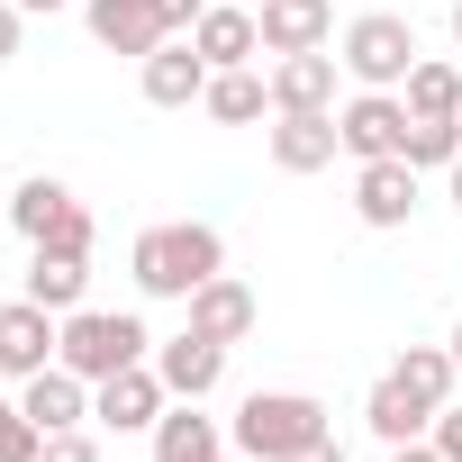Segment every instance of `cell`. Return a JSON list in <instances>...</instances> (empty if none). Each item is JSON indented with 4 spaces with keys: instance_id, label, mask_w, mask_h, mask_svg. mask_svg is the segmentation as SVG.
Returning <instances> with one entry per match:
<instances>
[{
    "instance_id": "34",
    "label": "cell",
    "mask_w": 462,
    "mask_h": 462,
    "mask_svg": "<svg viewBox=\"0 0 462 462\" xmlns=\"http://www.w3.org/2000/svg\"><path fill=\"white\" fill-rule=\"evenodd\" d=\"M444 345H453V372H462V318H453V336H444Z\"/></svg>"
},
{
    "instance_id": "29",
    "label": "cell",
    "mask_w": 462,
    "mask_h": 462,
    "mask_svg": "<svg viewBox=\"0 0 462 462\" xmlns=\"http://www.w3.org/2000/svg\"><path fill=\"white\" fill-rule=\"evenodd\" d=\"M199 10H208V0H154V19H163L172 37H190V28H199Z\"/></svg>"
},
{
    "instance_id": "25",
    "label": "cell",
    "mask_w": 462,
    "mask_h": 462,
    "mask_svg": "<svg viewBox=\"0 0 462 462\" xmlns=\"http://www.w3.org/2000/svg\"><path fill=\"white\" fill-rule=\"evenodd\" d=\"M399 163H417V172H453V163H462V118H408Z\"/></svg>"
},
{
    "instance_id": "22",
    "label": "cell",
    "mask_w": 462,
    "mask_h": 462,
    "mask_svg": "<svg viewBox=\"0 0 462 462\" xmlns=\"http://www.w3.org/2000/svg\"><path fill=\"white\" fill-rule=\"evenodd\" d=\"M64 208H73V190H64L55 172H28V181L10 190V226H19L28 245H46V236H55V226H64Z\"/></svg>"
},
{
    "instance_id": "37",
    "label": "cell",
    "mask_w": 462,
    "mask_h": 462,
    "mask_svg": "<svg viewBox=\"0 0 462 462\" xmlns=\"http://www.w3.org/2000/svg\"><path fill=\"white\" fill-rule=\"evenodd\" d=\"M0 226H10V190H0Z\"/></svg>"
},
{
    "instance_id": "24",
    "label": "cell",
    "mask_w": 462,
    "mask_h": 462,
    "mask_svg": "<svg viewBox=\"0 0 462 462\" xmlns=\"http://www.w3.org/2000/svg\"><path fill=\"white\" fill-rule=\"evenodd\" d=\"M390 381H408V390H417V399H426V408H444V399H453V381H462V372H453V345H408V354H399V363H390Z\"/></svg>"
},
{
    "instance_id": "6",
    "label": "cell",
    "mask_w": 462,
    "mask_h": 462,
    "mask_svg": "<svg viewBox=\"0 0 462 462\" xmlns=\"http://www.w3.org/2000/svg\"><path fill=\"white\" fill-rule=\"evenodd\" d=\"M336 136H345L354 163H381V154H399V136H408V100H399V91H354V100L336 109Z\"/></svg>"
},
{
    "instance_id": "11",
    "label": "cell",
    "mask_w": 462,
    "mask_h": 462,
    "mask_svg": "<svg viewBox=\"0 0 462 462\" xmlns=\"http://www.w3.org/2000/svg\"><path fill=\"white\" fill-rule=\"evenodd\" d=\"M354 217H363V226H408V217H417V163H399V154L363 163V172H354Z\"/></svg>"
},
{
    "instance_id": "17",
    "label": "cell",
    "mask_w": 462,
    "mask_h": 462,
    "mask_svg": "<svg viewBox=\"0 0 462 462\" xmlns=\"http://www.w3.org/2000/svg\"><path fill=\"white\" fill-rule=\"evenodd\" d=\"M336 55L309 46V55H273V109H336Z\"/></svg>"
},
{
    "instance_id": "14",
    "label": "cell",
    "mask_w": 462,
    "mask_h": 462,
    "mask_svg": "<svg viewBox=\"0 0 462 462\" xmlns=\"http://www.w3.org/2000/svg\"><path fill=\"white\" fill-rule=\"evenodd\" d=\"M19 408H28L46 435H64V426H82V417H91V381H82L73 363H46V372H28V381H19Z\"/></svg>"
},
{
    "instance_id": "13",
    "label": "cell",
    "mask_w": 462,
    "mask_h": 462,
    "mask_svg": "<svg viewBox=\"0 0 462 462\" xmlns=\"http://www.w3.org/2000/svg\"><path fill=\"white\" fill-rule=\"evenodd\" d=\"M181 309H190V327H199V336H217V345H245V336H254V318H263V300H254V291H245L236 273L199 282V291H190Z\"/></svg>"
},
{
    "instance_id": "1",
    "label": "cell",
    "mask_w": 462,
    "mask_h": 462,
    "mask_svg": "<svg viewBox=\"0 0 462 462\" xmlns=\"http://www.w3.org/2000/svg\"><path fill=\"white\" fill-rule=\"evenodd\" d=\"M127 273H136L145 300H190L199 282L226 273V236H217L208 217H163V226H145V236H136Z\"/></svg>"
},
{
    "instance_id": "3",
    "label": "cell",
    "mask_w": 462,
    "mask_h": 462,
    "mask_svg": "<svg viewBox=\"0 0 462 462\" xmlns=\"http://www.w3.org/2000/svg\"><path fill=\"white\" fill-rule=\"evenodd\" d=\"M55 363H73L82 381H109V372H127V363H154V336H145V318H127V309H73Z\"/></svg>"
},
{
    "instance_id": "7",
    "label": "cell",
    "mask_w": 462,
    "mask_h": 462,
    "mask_svg": "<svg viewBox=\"0 0 462 462\" xmlns=\"http://www.w3.org/2000/svg\"><path fill=\"white\" fill-rule=\"evenodd\" d=\"M263 145H273V163H282V172H327V163L345 154V136H336V109H273Z\"/></svg>"
},
{
    "instance_id": "15",
    "label": "cell",
    "mask_w": 462,
    "mask_h": 462,
    "mask_svg": "<svg viewBox=\"0 0 462 462\" xmlns=\"http://www.w3.org/2000/svg\"><path fill=\"white\" fill-rule=\"evenodd\" d=\"M82 19H91V37H100L109 55H136V64L172 37V28L154 19V0H82Z\"/></svg>"
},
{
    "instance_id": "21",
    "label": "cell",
    "mask_w": 462,
    "mask_h": 462,
    "mask_svg": "<svg viewBox=\"0 0 462 462\" xmlns=\"http://www.w3.org/2000/svg\"><path fill=\"white\" fill-rule=\"evenodd\" d=\"M82 291H91V254H28V300H37V309L73 318Z\"/></svg>"
},
{
    "instance_id": "40",
    "label": "cell",
    "mask_w": 462,
    "mask_h": 462,
    "mask_svg": "<svg viewBox=\"0 0 462 462\" xmlns=\"http://www.w3.org/2000/svg\"><path fill=\"white\" fill-rule=\"evenodd\" d=\"M245 10H263V0H245Z\"/></svg>"
},
{
    "instance_id": "23",
    "label": "cell",
    "mask_w": 462,
    "mask_h": 462,
    "mask_svg": "<svg viewBox=\"0 0 462 462\" xmlns=\"http://www.w3.org/2000/svg\"><path fill=\"white\" fill-rule=\"evenodd\" d=\"M399 100H408V118H462V73L444 55H417V73L399 82Z\"/></svg>"
},
{
    "instance_id": "26",
    "label": "cell",
    "mask_w": 462,
    "mask_h": 462,
    "mask_svg": "<svg viewBox=\"0 0 462 462\" xmlns=\"http://www.w3.org/2000/svg\"><path fill=\"white\" fill-rule=\"evenodd\" d=\"M37 453H46V426L19 399H0V462H37Z\"/></svg>"
},
{
    "instance_id": "39",
    "label": "cell",
    "mask_w": 462,
    "mask_h": 462,
    "mask_svg": "<svg viewBox=\"0 0 462 462\" xmlns=\"http://www.w3.org/2000/svg\"><path fill=\"white\" fill-rule=\"evenodd\" d=\"M0 381H10V363H0Z\"/></svg>"
},
{
    "instance_id": "9",
    "label": "cell",
    "mask_w": 462,
    "mask_h": 462,
    "mask_svg": "<svg viewBox=\"0 0 462 462\" xmlns=\"http://www.w3.org/2000/svg\"><path fill=\"white\" fill-rule=\"evenodd\" d=\"M190 46L208 55V73L254 64V55H263V19L245 10V0H208V10H199V28H190Z\"/></svg>"
},
{
    "instance_id": "19",
    "label": "cell",
    "mask_w": 462,
    "mask_h": 462,
    "mask_svg": "<svg viewBox=\"0 0 462 462\" xmlns=\"http://www.w3.org/2000/svg\"><path fill=\"white\" fill-rule=\"evenodd\" d=\"M363 426H372L381 444H417V435L435 426V408H426L408 381H390V372H381V381H372V399H363Z\"/></svg>"
},
{
    "instance_id": "32",
    "label": "cell",
    "mask_w": 462,
    "mask_h": 462,
    "mask_svg": "<svg viewBox=\"0 0 462 462\" xmlns=\"http://www.w3.org/2000/svg\"><path fill=\"white\" fill-rule=\"evenodd\" d=\"M390 462H444V453H435V435H417V444H390Z\"/></svg>"
},
{
    "instance_id": "33",
    "label": "cell",
    "mask_w": 462,
    "mask_h": 462,
    "mask_svg": "<svg viewBox=\"0 0 462 462\" xmlns=\"http://www.w3.org/2000/svg\"><path fill=\"white\" fill-rule=\"evenodd\" d=\"M19 10H28V19H37V10H73V0H19Z\"/></svg>"
},
{
    "instance_id": "30",
    "label": "cell",
    "mask_w": 462,
    "mask_h": 462,
    "mask_svg": "<svg viewBox=\"0 0 462 462\" xmlns=\"http://www.w3.org/2000/svg\"><path fill=\"white\" fill-rule=\"evenodd\" d=\"M19 28H28V10H19V0H0V64L19 55Z\"/></svg>"
},
{
    "instance_id": "20",
    "label": "cell",
    "mask_w": 462,
    "mask_h": 462,
    "mask_svg": "<svg viewBox=\"0 0 462 462\" xmlns=\"http://www.w3.org/2000/svg\"><path fill=\"white\" fill-rule=\"evenodd\" d=\"M217 453H226V435H217V417H199V399L154 417V462H217Z\"/></svg>"
},
{
    "instance_id": "18",
    "label": "cell",
    "mask_w": 462,
    "mask_h": 462,
    "mask_svg": "<svg viewBox=\"0 0 462 462\" xmlns=\"http://www.w3.org/2000/svg\"><path fill=\"white\" fill-rule=\"evenodd\" d=\"M199 109H208L217 127H254V118L273 109V73H254V64H226V73H208Z\"/></svg>"
},
{
    "instance_id": "4",
    "label": "cell",
    "mask_w": 462,
    "mask_h": 462,
    "mask_svg": "<svg viewBox=\"0 0 462 462\" xmlns=\"http://www.w3.org/2000/svg\"><path fill=\"white\" fill-rule=\"evenodd\" d=\"M336 64H345L363 91H399V82L417 73V28H408L399 10H363V19L336 37Z\"/></svg>"
},
{
    "instance_id": "36",
    "label": "cell",
    "mask_w": 462,
    "mask_h": 462,
    "mask_svg": "<svg viewBox=\"0 0 462 462\" xmlns=\"http://www.w3.org/2000/svg\"><path fill=\"white\" fill-rule=\"evenodd\" d=\"M453 46H462V0H453Z\"/></svg>"
},
{
    "instance_id": "8",
    "label": "cell",
    "mask_w": 462,
    "mask_h": 462,
    "mask_svg": "<svg viewBox=\"0 0 462 462\" xmlns=\"http://www.w3.org/2000/svg\"><path fill=\"white\" fill-rule=\"evenodd\" d=\"M55 354H64V318H55V309H37V300L19 291L10 309H0V363H10V381L46 372Z\"/></svg>"
},
{
    "instance_id": "5",
    "label": "cell",
    "mask_w": 462,
    "mask_h": 462,
    "mask_svg": "<svg viewBox=\"0 0 462 462\" xmlns=\"http://www.w3.org/2000/svg\"><path fill=\"white\" fill-rule=\"evenodd\" d=\"M163 408H172V390H163V372H154V363H127V372L91 381V417H100L109 435H145Z\"/></svg>"
},
{
    "instance_id": "12",
    "label": "cell",
    "mask_w": 462,
    "mask_h": 462,
    "mask_svg": "<svg viewBox=\"0 0 462 462\" xmlns=\"http://www.w3.org/2000/svg\"><path fill=\"white\" fill-rule=\"evenodd\" d=\"M154 372H163V390H172V399H208V390L226 381V345H217V336H199V327H181L172 345H154Z\"/></svg>"
},
{
    "instance_id": "38",
    "label": "cell",
    "mask_w": 462,
    "mask_h": 462,
    "mask_svg": "<svg viewBox=\"0 0 462 462\" xmlns=\"http://www.w3.org/2000/svg\"><path fill=\"white\" fill-rule=\"evenodd\" d=\"M217 462H245V453H217Z\"/></svg>"
},
{
    "instance_id": "28",
    "label": "cell",
    "mask_w": 462,
    "mask_h": 462,
    "mask_svg": "<svg viewBox=\"0 0 462 462\" xmlns=\"http://www.w3.org/2000/svg\"><path fill=\"white\" fill-rule=\"evenodd\" d=\"M426 435H435V453H444V462H462V399H444Z\"/></svg>"
},
{
    "instance_id": "27",
    "label": "cell",
    "mask_w": 462,
    "mask_h": 462,
    "mask_svg": "<svg viewBox=\"0 0 462 462\" xmlns=\"http://www.w3.org/2000/svg\"><path fill=\"white\" fill-rule=\"evenodd\" d=\"M37 462H100V444L82 435V426H64V435H46V453Z\"/></svg>"
},
{
    "instance_id": "31",
    "label": "cell",
    "mask_w": 462,
    "mask_h": 462,
    "mask_svg": "<svg viewBox=\"0 0 462 462\" xmlns=\"http://www.w3.org/2000/svg\"><path fill=\"white\" fill-rule=\"evenodd\" d=\"M291 462H345V444H336V435H318V444H300Z\"/></svg>"
},
{
    "instance_id": "10",
    "label": "cell",
    "mask_w": 462,
    "mask_h": 462,
    "mask_svg": "<svg viewBox=\"0 0 462 462\" xmlns=\"http://www.w3.org/2000/svg\"><path fill=\"white\" fill-rule=\"evenodd\" d=\"M136 82H145V100H154V109H190V100L208 91V55H199L190 37H163V46L136 64Z\"/></svg>"
},
{
    "instance_id": "2",
    "label": "cell",
    "mask_w": 462,
    "mask_h": 462,
    "mask_svg": "<svg viewBox=\"0 0 462 462\" xmlns=\"http://www.w3.org/2000/svg\"><path fill=\"white\" fill-rule=\"evenodd\" d=\"M318 435H336V426H327V408H318L309 390H254V399L236 408V453H245V462H291V453L318 444Z\"/></svg>"
},
{
    "instance_id": "16",
    "label": "cell",
    "mask_w": 462,
    "mask_h": 462,
    "mask_svg": "<svg viewBox=\"0 0 462 462\" xmlns=\"http://www.w3.org/2000/svg\"><path fill=\"white\" fill-rule=\"evenodd\" d=\"M263 55H309L336 37V0H263Z\"/></svg>"
},
{
    "instance_id": "35",
    "label": "cell",
    "mask_w": 462,
    "mask_h": 462,
    "mask_svg": "<svg viewBox=\"0 0 462 462\" xmlns=\"http://www.w3.org/2000/svg\"><path fill=\"white\" fill-rule=\"evenodd\" d=\"M444 181H453V208H462V163H453V172H444Z\"/></svg>"
}]
</instances>
